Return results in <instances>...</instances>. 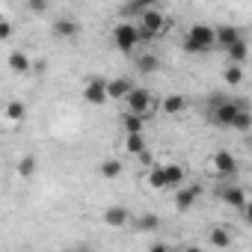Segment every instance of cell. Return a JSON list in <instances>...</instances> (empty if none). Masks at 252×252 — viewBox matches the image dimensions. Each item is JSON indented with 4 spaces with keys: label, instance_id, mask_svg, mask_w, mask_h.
<instances>
[{
    "label": "cell",
    "instance_id": "e0dca14e",
    "mask_svg": "<svg viewBox=\"0 0 252 252\" xmlns=\"http://www.w3.org/2000/svg\"><path fill=\"white\" fill-rule=\"evenodd\" d=\"M158 65H160V60H158V54H152V51H143V54L137 57V68H140L143 74H155Z\"/></svg>",
    "mask_w": 252,
    "mask_h": 252
},
{
    "label": "cell",
    "instance_id": "5b68a950",
    "mask_svg": "<svg viewBox=\"0 0 252 252\" xmlns=\"http://www.w3.org/2000/svg\"><path fill=\"white\" fill-rule=\"evenodd\" d=\"M187 39H193L202 51H211V48H217V27H211V24H193L190 30H187Z\"/></svg>",
    "mask_w": 252,
    "mask_h": 252
},
{
    "label": "cell",
    "instance_id": "7c38bea8",
    "mask_svg": "<svg viewBox=\"0 0 252 252\" xmlns=\"http://www.w3.org/2000/svg\"><path fill=\"white\" fill-rule=\"evenodd\" d=\"M104 222L113 225V228H122V225H128L131 222V211L128 208H122V205H110L104 211Z\"/></svg>",
    "mask_w": 252,
    "mask_h": 252
},
{
    "label": "cell",
    "instance_id": "836d02e7",
    "mask_svg": "<svg viewBox=\"0 0 252 252\" xmlns=\"http://www.w3.org/2000/svg\"><path fill=\"white\" fill-rule=\"evenodd\" d=\"M184 252H205L202 246H184Z\"/></svg>",
    "mask_w": 252,
    "mask_h": 252
},
{
    "label": "cell",
    "instance_id": "ac0fdd59",
    "mask_svg": "<svg viewBox=\"0 0 252 252\" xmlns=\"http://www.w3.org/2000/svg\"><path fill=\"white\" fill-rule=\"evenodd\" d=\"M184 107H187V101H184L181 95H166V98L160 101V110H163V113H169V116L184 113Z\"/></svg>",
    "mask_w": 252,
    "mask_h": 252
},
{
    "label": "cell",
    "instance_id": "d4e9b609",
    "mask_svg": "<svg viewBox=\"0 0 252 252\" xmlns=\"http://www.w3.org/2000/svg\"><path fill=\"white\" fill-rule=\"evenodd\" d=\"M101 175H104V178H119V175H122V160H116V158L104 160V163H101Z\"/></svg>",
    "mask_w": 252,
    "mask_h": 252
},
{
    "label": "cell",
    "instance_id": "ffe728a7",
    "mask_svg": "<svg viewBox=\"0 0 252 252\" xmlns=\"http://www.w3.org/2000/svg\"><path fill=\"white\" fill-rule=\"evenodd\" d=\"M208 240H211L214 246H220V249H225V246L231 243V234H228V228H222V225H214V228L208 231Z\"/></svg>",
    "mask_w": 252,
    "mask_h": 252
},
{
    "label": "cell",
    "instance_id": "d6986e66",
    "mask_svg": "<svg viewBox=\"0 0 252 252\" xmlns=\"http://www.w3.org/2000/svg\"><path fill=\"white\" fill-rule=\"evenodd\" d=\"M166 166V184H169V190H178L181 184H184V169H181V163H163Z\"/></svg>",
    "mask_w": 252,
    "mask_h": 252
},
{
    "label": "cell",
    "instance_id": "e575fe53",
    "mask_svg": "<svg viewBox=\"0 0 252 252\" xmlns=\"http://www.w3.org/2000/svg\"><path fill=\"white\" fill-rule=\"evenodd\" d=\"M249 152H252V140H249Z\"/></svg>",
    "mask_w": 252,
    "mask_h": 252
},
{
    "label": "cell",
    "instance_id": "cb8c5ba5",
    "mask_svg": "<svg viewBox=\"0 0 252 252\" xmlns=\"http://www.w3.org/2000/svg\"><path fill=\"white\" fill-rule=\"evenodd\" d=\"M24 116H27V107H24L21 101H9V104H6V119H9V122H21Z\"/></svg>",
    "mask_w": 252,
    "mask_h": 252
},
{
    "label": "cell",
    "instance_id": "8992f818",
    "mask_svg": "<svg viewBox=\"0 0 252 252\" xmlns=\"http://www.w3.org/2000/svg\"><path fill=\"white\" fill-rule=\"evenodd\" d=\"M110 95H107V80H101V77H92L89 83H86V89H83V101L86 104H104Z\"/></svg>",
    "mask_w": 252,
    "mask_h": 252
},
{
    "label": "cell",
    "instance_id": "7a4b0ae2",
    "mask_svg": "<svg viewBox=\"0 0 252 252\" xmlns=\"http://www.w3.org/2000/svg\"><path fill=\"white\" fill-rule=\"evenodd\" d=\"M113 45H116L119 51H125V54H131V51L140 45V27L131 24V21H119V24L113 27Z\"/></svg>",
    "mask_w": 252,
    "mask_h": 252
},
{
    "label": "cell",
    "instance_id": "4dcf8cb0",
    "mask_svg": "<svg viewBox=\"0 0 252 252\" xmlns=\"http://www.w3.org/2000/svg\"><path fill=\"white\" fill-rule=\"evenodd\" d=\"M149 252H172V249H169L166 243H152V249H149Z\"/></svg>",
    "mask_w": 252,
    "mask_h": 252
},
{
    "label": "cell",
    "instance_id": "d6a6232c",
    "mask_svg": "<svg viewBox=\"0 0 252 252\" xmlns=\"http://www.w3.org/2000/svg\"><path fill=\"white\" fill-rule=\"evenodd\" d=\"M30 9H33V12H45L48 6H45V3H30Z\"/></svg>",
    "mask_w": 252,
    "mask_h": 252
},
{
    "label": "cell",
    "instance_id": "7402d4cb",
    "mask_svg": "<svg viewBox=\"0 0 252 252\" xmlns=\"http://www.w3.org/2000/svg\"><path fill=\"white\" fill-rule=\"evenodd\" d=\"M125 149H128L131 155H143V152H149L146 149V134H134V137H128V140H125Z\"/></svg>",
    "mask_w": 252,
    "mask_h": 252
},
{
    "label": "cell",
    "instance_id": "277c9868",
    "mask_svg": "<svg viewBox=\"0 0 252 252\" xmlns=\"http://www.w3.org/2000/svg\"><path fill=\"white\" fill-rule=\"evenodd\" d=\"M243 107L234 104V101H217L214 110H211V125H217V128H234V119Z\"/></svg>",
    "mask_w": 252,
    "mask_h": 252
},
{
    "label": "cell",
    "instance_id": "3957f363",
    "mask_svg": "<svg viewBox=\"0 0 252 252\" xmlns=\"http://www.w3.org/2000/svg\"><path fill=\"white\" fill-rule=\"evenodd\" d=\"M137 27H140V30H146L149 36H155V39H158V36H163V33L172 27V21H169V18H166L158 6H152V9H149V12L137 21Z\"/></svg>",
    "mask_w": 252,
    "mask_h": 252
},
{
    "label": "cell",
    "instance_id": "f1b7e54d",
    "mask_svg": "<svg viewBox=\"0 0 252 252\" xmlns=\"http://www.w3.org/2000/svg\"><path fill=\"white\" fill-rule=\"evenodd\" d=\"M9 36H12V24L6 18H0V42H6Z\"/></svg>",
    "mask_w": 252,
    "mask_h": 252
},
{
    "label": "cell",
    "instance_id": "9c48e42d",
    "mask_svg": "<svg viewBox=\"0 0 252 252\" xmlns=\"http://www.w3.org/2000/svg\"><path fill=\"white\" fill-rule=\"evenodd\" d=\"M199 196H202V184L181 187V190H175V208H178V211H190V208L196 205Z\"/></svg>",
    "mask_w": 252,
    "mask_h": 252
},
{
    "label": "cell",
    "instance_id": "484cf974",
    "mask_svg": "<svg viewBox=\"0 0 252 252\" xmlns=\"http://www.w3.org/2000/svg\"><path fill=\"white\" fill-rule=\"evenodd\" d=\"M222 77H225L228 86H240V83H243V65H228Z\"/></svg>",
    "mask_w": 252,
    "mask_h": 252
},
{
    "label": "cell",
    "instance_id": "5bb4252c",
    "mask_svg": "<svg viewBox=\"0 0 252 252\" xmlns=\"http://www.w3.org/2000/svg\"><path fill=\"white\" fill-rule=\"evenodd\" d=\"M9 68H12L15 74H30L36 65L30 63V57H27L24 51H12V54H9Z\"/></svg>",
    "mask_w": 252,
    "mask_h": 252
},
{
    "label": "cell",
    "instance_id": "1f68e13d",
    "mask_svg": "<svg viewBox=\"0 0 252 252\" xmlns=\"http://www.w3.org/2000/svg\"><path fill=\"white\" fill-rule=\"evenodd\" d=\"M243 217H246V222H249V225H252V202H249V205H246V211H243Z\"/></svg>",
    "mask_w": 252,
    "mask_h": 252
},
{
    "label": "cell",
    "instance_id": "30bf717a",
    "mask_svg": "<svg viewBox=\"0 0 252 252\" xmlns=\"http://www.w3.org/2000/svg\"><path fill=\"white\" fill-rule=\"evenodd\" d=\"M240 39H243V36H240V30H237L234 24H220V27H217V48L231 51Z\"/></svg>",
    "mask_w": 252,
    "mask_h": 252
},
{
    "label": "cell",
    "instance_id": "4316f807",
    "mask_svg": "<svg viewBox=\"0 0 252 252\" xmlns=\"http://www.w3.org/2000/svg\"><path fill=\"white\" fill-rule=\"evenodd\" d=\"M33 172H36V158H33V155L21 158V160H18V175H21V178H30Z\"/></svg>",
    "mask_w": 252,
    "mask_h": 252
},
{
    "label": "cell",
    "instance_id": "4fadbf2b",
    "mask_svg": "<svg viewBox=\"0 0 252 252\" xmlns=\"http://www.w3.org/2000/svg\"><path fill=\"white\" fill-rule=\"evenodd\" d=\"M54 33H57L60 39H74V36L80 33V21H77V18H57V21H54Z\"/></svg>",
    "mask_w": 252,
    "mask_h": 252
},
{
    "label": "cell",
    "instance_id": "f546056e",
    "mask_svg": "<svg viewBox=\"0 0 252 252\" xmlns=\"http://www.w3.org/2000/svg\"><path fill=\"white\" fill-rule=\"evenodd\" d=\"M140 163H146L149 169H155V166H158V163H155V158H152V152H143V155H140Z\"/></svg>",
    "mask_w": 252,
    "mask_h": 252
},
{
    "label": "cell",
    "instance_id": "2e32d148",
    "mask_svg": "<svg viewBox=\"0 0 252 252\" xmlns=\"http://www.w3.org/2000/svg\"><path fill=\"white\" fill-rule=\"evenodd\" d=\"M146 181H149V187H155V190H169V184H166V166L158 163L155 169H149Z\"/></svg>",
    "mask_w": 252,
    "mask_h": 252
},
{
    "label": "cell",
    "instance_id": "ba28073f",
    "mask_svg": "<svg viewBox=\"0 0 252 252\" xmlns=\"http://www.w3.org/2000/svg\"><path fill=\"white\" fill-rule=\"evenodd\" d=\"M220 199L228 205V208H237V211H246V190L237 187V184H228V187H220Z\"/></svg>",
    "mask_w": 252,
    "mask_h": 252
},
{
    "label": "cell",
    "instance_id": "52a82bcc",
    "mask_svg": "<svg viewBox=\"0 0 252 252\" xmlns=\"http://www.w3.org/2000/svg\"><path fill=\"white\" fill-rule=\"evenodd\" d=\"M211 169H214L217 175H234V172H237V158H234L231 152H214Z\"/></svg>",
    "mask_w": 252,
    "mask_h": 252
},
{
    "label": "cell",
    "instance_id": "44dd1931",
    "mask_svg": "<svg viewBox=\"0 0 252 252\" xmlns=\"http://www.w3.org/2000/svg\"><path fill=\"white\" fill-rule=\"evenodd\" d=\"M246 57H249V45L240 39V42L228 51V60H231V65H243V63H246Z\"/></svg>",
    "mask_w": 252,
    "mask_h": 252
},
{
    "label": "cell",
    "instance_id": "83f0119b",
    "mask_svg": "<svg viewBox=\"0 0 252 252\" xmlns=\"http://www.w3.org/2000/svg\"><path fill=\"white\" fill-rule=\"evenodd\" d=\"M252 128V113L249 110H240L237 119H234V131H249Z\"/></svg>",
    "mask_w": 252,
    "mask_h": 252
},
{
    "label": "cell",
    "instance_id": "6da1fadb",
    "mask_svg": "<svg viewBox=\"0 0 252 252\" xmlns=\"http://www.w3.org/2000/svg\"><path fill=\"white\" fill-rule=\"evenodd\" d=\"M160 110V101H158V95L152 92V89H134L131 92V98H128V113H134V116H143V119H152L155 113Z\"/></svg>",
    "mask_w": 252,
    "mask_h": 252
},
{
    "label": "cell",
    "instance_id": "8fae6325",
    "mask_svg": "<svg viewBox=\"0 0 252 252\" xmlns=\"http://www.w3.org/2000/svg\"><path fill=\"white\" fill-rule=\"evenodd\" d=\"M134 89H137V86H134L128 77H116V80H107V95H110V98H116V101H119V98H125V101H128Z\"/></svg>",
    "mask_w": 252,
    "mask_h": 252
},
{
    "label": "cell",
    "instance_id": "9a60e30c",
    "mask_svg": "<svg viewBox=\"0 0 252 252\" xmlns=\"http://www.w3.org/2000/svg\"><path fill=\"white\" fill-rule=\"evenodd\" d=\"M122 128H125V134H128V137L143 134L146 119H143V116H134V113H125V116H122Z\"/></svg>",
    "mask_w": 252,
    "mask_h": 252
},
{
    "label": "cell",
    "instance_id": "603a6c76",
    "mask_svg": "<svg viewBox=\"0 0 252 252\" xmlns=\"http://www.w3.org/2000/svg\"><path fill=\"white\" fill-rule=\"evenodd\" d=\"M137 228H140V231H158V228H160V217H158V214H143V217L137 220Z\"/></svg>",
    "mask_w": 252,
    "mask_h": 252
}]
</instances>
